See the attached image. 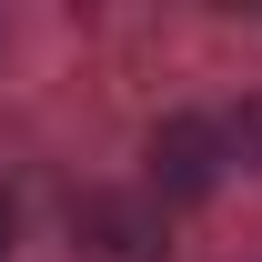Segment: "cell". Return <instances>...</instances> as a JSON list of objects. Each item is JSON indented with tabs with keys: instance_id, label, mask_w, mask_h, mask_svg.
Listing matches in <instances>:
<instances>
[{
	"instance_id": "1",
	"label": "cell",
	"mask_w": 262,
	"mask_h": 262,
	"mask_svg": "<svg viewBox=\"0 0 262 262\" xmlns=\"http://www.w3.org/2000/svg\"><path fill=\"white\" fill-rule=\"evenodd\" d=\"M141 162H151V182L141 192L162 202H212L222 192V171H232V141H222V111H162L151 121V141H141Z\"/></svg>"
},
{
	"instance_id": "2",
	"label": "cell",
	"mask_w": 262,
	"mask_h": 262,
	"mask_svg": "<svg viewBox=\"0 0 262 262\" xmlns=\"http://www.w3.org/2000/svg\"><path fill=\"white\" fill-rule=\"evenodd\" d=\"M71 252L81 262H171V212L151 192H81L71 202Z\"/></svg>"
},
{
	"instance_id": "3",
	"label": "cell",
	"mask_w": 262,
	"mask_h": 262,
	"mask_svg": "<svg viewBox=\"0 0 262 262\" xmlns=\"http://www.w3.org/2000/svg\"><path fill=\"white\" fill-rule=\"evenodd\" d=\"M222 141H232V162H242V171H262V91H242V101L222 111Z\"/></svg>"
},
{
	"instance_id": "4",
	"label": "cell",
	"mask_w": 262,
	"mask_h": 262,
	"mask_svg": "<svg viewBox=\"0 0 262 262\" xmlns=\"http://www.w3.org/2000/svg\"><path fill=\"white\" fill-rule=\"evenodd\" d=\"M20 252V212H10V192H0V262Z\"/></svg>"
},
{
	"instance_id": "5",
	"label": "cell",
	"mask_w": 262,
	"mask_h": 262,
	"mask_svg": "<svg viewBox=\"0 0 262 262\" xmlns=\"http://www.w3.org/2000/svg\"><path fill=\"white\" fill-rule=\"evenodd\" d=\"M0 51H10V20H0Z\"/></svg>"
}]
</instances>
